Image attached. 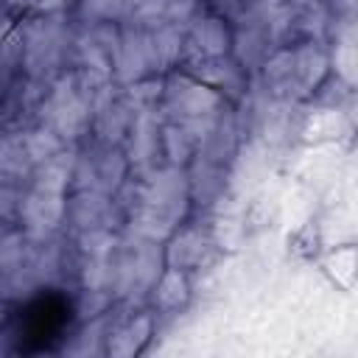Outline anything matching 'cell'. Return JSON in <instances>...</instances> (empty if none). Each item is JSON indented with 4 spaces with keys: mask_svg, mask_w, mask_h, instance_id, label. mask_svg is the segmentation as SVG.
I'll return each mask as SVG.
<instances>
[{
    "mask_svg": "<svg viewBox=\"0 0 358 358\" xmlns=\"http://www.w3.org/2000/svg\"><path fill=\"white\" fill-rule=\"evenodd\" d=\"M73 302L67 294L45 288L22 302L11 319L3 324L0 338L6 341V352L14 355H42L62 347L73 327Z\"/></svg>",
    "mask_w": 358,
    "mask_h": 358,
    "instance_id": "6da1fadb",
    "label": "cell"
}]
</instances>
